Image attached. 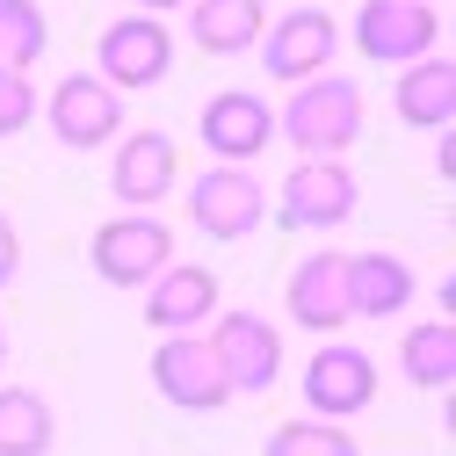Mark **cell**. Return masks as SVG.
<instances>
[{
	"instance_id": "6da1fadb",
	"label": "cell",
	"mask_w": 456,
	"mask_h": 456,
	"mask_svg": "<svg viewBox=\"0 0 456 456\" xmlns=\"http://www.w3.org/2000/svg\"><path fill=\"white\" fill-rule=\"evenodd\" d=\"M275 131L290 138L305 159H340L362 138V87L340 80V73H319V80L290 87V102L275 109Z\"/></svg>"
},
{
	"instance_id": "7a4b0ae2",
	"label": "cell",
	"mask_w": 456,
	"mask_h": 456,
	"mask_svg": "<svg viewBox=\"0 0 456 456\" xmlns=\"http://www.w3.org/2000/svg\"><path fill=\"white\" fill-rule=\"evenodd\" d=\"M87 261H94V275L109 290H145V282L175 261V232H167V217H152V210H124V217L94 224Z\"/></svg>"
},
{
	"instance_id": "3957f363",
	"label": "cell",
	"mask_w": 456,
	"mask_h": 456,
	"mask_svg": "<svg viewBox=\"0 0 456 456\" xmlns=\"http://www.w3.org/2000/svg\"><path fill=\"white\" fill-rule=\"evenodd\" d=\"M167 73H175V29L159 15H117L94 37V80L102 87L138 94V87H159Z\"/></svg>"
},
{
	"instance_id": "277c9868",
	"label": "cell",
	"mask_w": 456,
	"mask_h": 456,
	"mask_svg": "<svg viewBox=\"0 0 456 456\" xmlns=\"http://www.w3.org/2000/svg\"><path fill=\"white\" fill-rule=\"evenodd\" d=\"M203 340H210V355H217L224 384H232V398H261V391H275V377H282V333H275L261 312H217Z\"/></svg>"
},
{
	"instance_id": "5b68a950",
	"label": "cell",
	"mask_w": 456,
	"mask_h": 456,
	"mask_svg": "<svg viewBox=\"0 0 456 456\" xmlns=\"http://www.w3.org/2000/svg\"><path fill=\"white\" fill-rule=\"evenodd\" d=\"M261 73L268 80H282V87H305V80H319L326 66H333V51H340V22L326 15V8H290V15H275L268 29H261Z\"/></svg>"
},
{
	"instance_id": "8992f818",
	"label": "cell",
	"mask_w": 456,
	"mask_h": 456,
	"mask_svg": "<svg viewBox=\"0 0 456 456\" xmlns=\"http://www.w3.org/2000/svg\"><path fill=\"white\" fill-rule=\"evenodd\" d=\"M37 117L51 124V138H59L66 152H94V145H109L124 131V94L102 87L94 73H66L59 87L37 102Z\"/></svg>"
},
{
	"instance_id": "52a82bcc",
	"label": "cell",
	"mask_w": 456,
	"mask_h": 456,
	"mask_svg": "<svg viewBox=\"0 0 456 456\" xmlns=\"http://www.w3.org/2000/svg\"><path fill=\"white\" fill-rule=\"evenodd\" d=\"M370 406H377V362H370V348H348V340L312 348V362H305V413L348 428Z\"/></svg>"
},
{
	"instance_id": "ba28073f",
	"label": "cell",
	"mask_w": 456,
	"mask_h": 456,
	"mask_svg": "<svg viewBox=\"0 0 456 456\" xmlns=\"http://www.w3.org/2000/svg\"><path fill=\"white\" fill-rule=\"evenodd\" d=\"M362 203L355 189V167H340V159H297L290 175H282V224L290 232H333V224H348Z\"/></svg>"
},
{
	"instance_id": "9c48e42d",
	"label": "cell",
	"mask_w": 456,
	"mask_h": 456,
	"mask_svg": "<svg viewBox=\"0 0 456 456\" xmlns=\"http://www.w3.org/2000/svg\"><path fill=\"white\" fill-rule=\"evenodd\" d=\"M442 44V15L428 0H362L355 8V51L377 66H413Z\"/></svg>"
},
{
	"instance_id": "30bf717a",
	"label": "cell",
	"mask_w": 456,
	"mask_h": 456,
	"mask_svg": "<svg viewBox=\"0 0 456 456\" xmlns=\"http://www.w3.org/2000/svg\"><path fill=\"white\" fill-rule=\"evenodd\" d=\"M268 217V189L247 175V167H203L189 182V224L203 240H247Z\"/></svg>"
},
{
	"instance_id": "8fae6325",
	"label": "cell",
	"mask_w": 456,
	"mask_h": 456,
	"mask_svg": "<svg viewBox=\"0 0 456 456\" xmlns=\"http://www.w3.org/2000/svg\"><path fill=\"white\" fill-rule=\"evenodd\" d=\"M196 138L217 167H247L275 145V109L254 94V87H224L203 102V117H196Z\"/></svg>"
},
{
	"instance_id": "7c38bea8",
	"label": "cell",
	"mask_w": 456,
	"mask_h": 456,
	"mask_svg": "<svg viewBox=\"0 0 456 456\" xmlns=\"http://www.w3.org/2000/svg\"><path fill=\"white\" fill-rule=\"evenodd\" d=\"M152 391L167 406H182V413H217L224 398H232V384H224L203 333H167L152 348Z\"/></svg>"
},
{
	"instance_id": "4fadbf2b",
	"label": "cell",
	"mask_w": 456,
	"mask_h": 456,
	"mask_svg": "<svg viewBox=\"0 0 456 456\" xmlns=\"http://www.w3.org/2000/svg\"><path fill=\"white\" fill-rule=\"evenodd\" d=\"M182 182V145L167 138V131H124L117 159H109V189H117L124 210H152L167 203Z\"/></svg>"
},
{
	"instance_id": "5bb4252c",
	"label": "cell",
	"mask_w": 456,
	"mask_h": 456,
	"mask_svg": "<svg viewBox=\"0 0 456 456\" xmlns=\"http://www.w3.org/2000/svg\"><path fill=\"white\" fill-rule=\"evenodd\" d=\"M282 305H290V319H297L305 333H340V326L355 319V312H348V254H333V247L305 254V261L290 268Z\"/></svg>"
},
{
	"instance_id": "9a60e30c",
	"label": "cell",
	"mask_w": 456,
	"mask_h": 456,
	"mask_svg": "<svg viewBox=\"0 0 456 456\" xmlns=\"http://www.w3.org/2000/svg\"><path fill=\"white\" fill-rule=\"evenodd\" d=\"M217 319V275L203 261H167L145 282V326L152 333H196Z\"/></svg>"
},
{
	"instance_id": "2e32d148",
	"label": "cell",
	"mask_w": 456,
	"mask_h": 456,
	"mask_svg": "<svg viewBox=\"0 0 456 456\" xmlns=\"http://www.w3.org/2000/svg\"><path fill=\"white\" fill-rule=\"evenodd\" d=\"M391 109H398V124H406V131H449V117H456V66L442 59V51L398 66Z\"/></svg>"
},
{
	"instance_id": "e0dca14e",
	"label": "cell",
	"mask_w": 456,
	"mask_h": 456,
	"mask_svg": "<svg viewBox=\"0 0 456 456\" xmlns=\"http://www.w3.org/2000/svg\"><path fill=\"white\" fill-rule=\"evenodd\" d=\"M413 261H398V254H384V247H370V254H348V312L355 319H398L413 305Z\"/></svg>"
},
{
	"instance_id": "ac0fdd59",
	"label": "cell",
	"mask_w": 456,
	"mask_h": 456,
	"mask_svg": "<svg viewBox=\"0 0 456 456\" xmlns=\"http://www.w3.org/2000/svg\"><path fill=\"white\" fill-rule=\"evenodd\" d=\"M268 29V0H189V44L210 59H240Z\"/></svg>"
},
{
	"instance_id": "d6986e66",
	"label": "cell",
	"mask_w": 456,
	"mask_h": 456,
	"mask_svg": "<svg viewBox=\"0 0 456 456\" xmlns=\"http://www.w3.org/2000/svg\"><path fill=\"white\" fill-rule=\"evenodd\" d=\"M51 442H59V420H51L44 391L8 384L0 391V456H51Z\"/></svg>"
},
{
	"instance_id": "ffe728a7",
	"label": "cell",
	"mask_w": 456,
	"mask_h": 456,
	"mask_svg": "<svg viewBox=\"0 0 456 456\" xmlns=\"http://www.w3.org/2000/svg\"><path fill=\"white\" fill-rule=\"evenodd\" d=\"M398 370H406L413 391H449L456 384V326L449 319H428L398 340Z\"/></svg>"
},
{
	"instance_id": "44dd1931",
	"label": "cell",
	"mask_w": 456,
	"mask_h": 456,
	"mask_svg": "<svg viewBox=\"0 0 456 456\" xmlns=\"http://www.w3.org/2000/svg\"><path fill=\"white\" fill-rule=\"evenodd\" d=\"M51 51V22L37 0H0V73H29Z\"/></svg>"
},
{
	"instance_id": "7402d4cb",
	"label": "cell",
	"mask_w": 456,
	"mask_h": 456,
	"mask_svg": "<svg viewBox=\"0 0 456 456\" xmlns=\"http://www.w3.org/2000/svg\"><path fill=\"white\" fill-rule=\"evenodd\" d=\"M261 456H362L355 449V435L340 428V420H282L268 442H261Z\"/></svg>"
},
{
	"instance_id": "603a6c76",
	"label": "cell",
	"mask_w": 456,
	"mask_h": 456,
	"mask_svg": "<svg viewBox=\"0 0 456 456\" xmlns=\"http://www.w3.org/2000/svg\"><path fill=\"white\" fill-rule=\"evenodd\" d=\"M37 124V87L29 73H0V138H22Z\"/></svg>"
},
{
	"instance_id": "cb8c5ba5",
	"label": "cell",
	"mask_w": 456,
	"mask_h": 456,
	"mask_svg": "<svg viewBox=\"0 0 456 456\" xmlns=\"http://www.w3.org/2000/svg\"><path fill=\"white\" fill-rule=\"evenodd\" d=\"M15 275H22V232H15V217L0 210V290H8Z\"/></svg>"
},
{
	"instance_id": "d4e9b609",
	"label": "cell",
	"mask_w": 456,
	"mask_h": 456,
	"mask_svg": "<svg viewBox=\"0 0 456 456\" xmlns=\"http://www.w3.org/2000/svg\"><path fill=\"white\" fill-rule=\"evenodd\" d=\"M175 8H189V0H131V15H159V22L175 15Z\"/></svg>"
},
{
	"instance_id": "484cf974",
	"label": "cell",
	"mask_w": 456,
	"mask_h": 456,
	"mask_svg": "<svg viewBox=\"0 0 456 456\" xmlns=\"http://www.w3.org/2000/svg\"><path fill=\"white\" fill-rule=\"evenodd\" d=\"M0 370H8V326H0Z\"/></svg>"
},
{
	"instance_id": "4316f807",
	"label": "cell",
	"mask_w": 456,
	"mask_h": 456,
	"mask_svg": "<svg viewBox=\"0 0 456 456\" xmlns=\"http://www.w3.org/2000/svg\"><path fill=\"white\" fill-rule=\"evenodd\" d=\"M428 8H435V0H428Z\"/></svg>"
}]
</instances>
